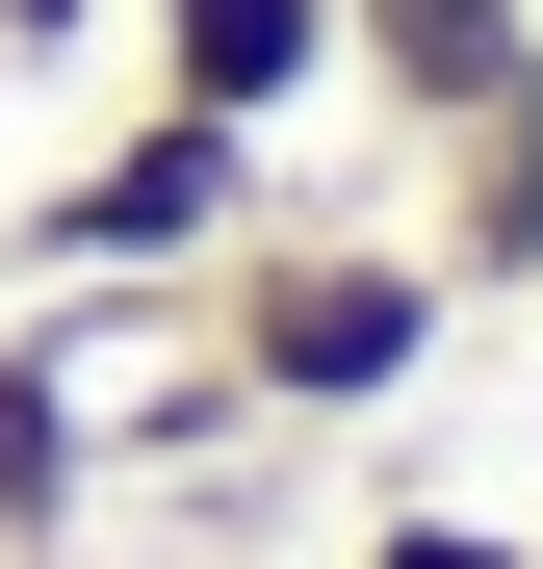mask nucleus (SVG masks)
Instances as JSON below:
<instances>
[{
    "mask_svg": "<svg viewBox=\"0 0 543 569\" xmlns=\"http://www.w3.org/2000/svg\"><path fill=\"white\" fill-rule=\"evenodd\" d=\"M181 337H208V362H233V389L285 415V440H336V415H389L414 362L466 337V284H440L389 208H311V181H285V208H259L208 284H181Z\"/></svg>",
    "mask_w": 543,
    "mask_h": 569,
    "instance_id": "obj_1",
    "label": "nucleus"
},
{
    "mask_svg": "<svg viewBox=\"0 0 543 569\" xmlns=\"http://www.w3.org/2000/svg\"><path fill=\"white\" fill-rule=\"evenodd\" d=\"M259 208H285V130H208V104H130L104 156H52L27 208H0V259L27 284H208Z\"/></svg>",
    "mask_w": 543,
    "mask_h": 569,
    "instance_id": "obj_2",
    "label": "nucleus"
},
{
    "mask_svg": "<svg viewBox=\"0 0 543 569\" xmlns=\"http://www.w3.org/2000/svg\"><path fill=\"white\" fill-rule=\"evenodd\" d=\"M155 337V284H27L0 311V569H78L104 518V362Z\"/></svg>",
    "mask_w": 543,
    "mask_h": 569,
    "instance_id": "obj_3",
    "label": "nucleus"
},
{
    "mask_svg": "<svg viewBox=\"0 0 543 569\" xmlns=\"http://www.w3.org/2000/svg\"><path fill=\"white\" fill-rule=\"evenodd\" d=\"M336 78H362V130H492V104H543V0H336Z\"/></svg>",
    "mask_w": 543,
    "mask_h": 569,
    "instance_id": "obj_4",
    "label": "nucleus"
},
{
    "mask_svg": "<svg viewBox=\"0 0 543 569\" xmlns=\"http://www.w3.org/2000/svg\"><path fill=\"white\" fill-rule=\"evenodd\" d=\"M155 27V104H208V130H311L336 104V0H130Z\"/></svg>",
    "mask_w": 543,
    "mask_h": 569,
    "instance_id": "obj_5",
    "label": "nucleus"
},
{
    "mask_svg": "<svg viewBox=\"0 0 543 569\" xmlns=\"http://www.w3.org/2000/svg\"><path fill=\"white\" fill-rule=\"evenodd\" d=\"M414 259L466 284V311H543V104L440 130V181H414Z\"/></svg>",
    "mask_w": 543,
    "mask_h": 569,
    "instance_id": "obj_6",
    "label": "nucleus"
},
{
    "mask_svg": "<svg viewBox=\"0 0 543 569\" xmlns=\"http://www.w3.org/2000/svg\"><path fill=\"white\" fill-rule=\"evenodd\" d=\"M362 569H543V543H517V518H440V492H414V518H362Z\"/></svg>",
    "mask_w": 543,
    "mask_h": 569,
    "instance_id": "obj_7",
    "label": "nucleus"
},
{
    "mask_svg": "<svg viewBox=\"0 0 543 569\" xmlns=\"http://www.w3.org/2000/svg\"><path fill=\"white\" fill-rule=\"evenodd\" d=\"M130 0H0V78H52V52H104Z\"/></svg>",
    "mask_w": 543,
    "mask_h": 569,
    "instance_id": "obj_8",
    "label": "nucleus"
}]
</instances>
